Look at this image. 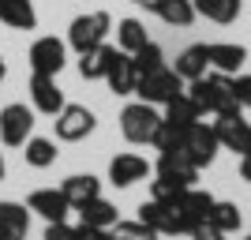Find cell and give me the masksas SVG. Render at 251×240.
<instances>
[{"label": "cell", "mask_w": 251, "mask_h": 240, "mask_svg": "<svg viewBox=\"0 0 251 240\" xmlns=\"http://www.w3.org/2000/svg\"><path fill=\"white\" fill-rule=\"evenodd\" d=\"M184 90H188V98L202 109V116H206V113L221 116V113H236V109H240V102H236V90H232V75H225V72L202 75V79L188 83Z\"/></svg>", "instance_id": "obj_1"}, {"label": "cell", "mask_w": 251, "mask_h": 240, "mask_svg": "<svg viewBox=\"0 0 251 240\" xmlns=\"http://www.w3.org/2000/svg\"><path fill=\"white\" fill-rule=\"evenodd\" d=\"M161 120L165 116L157 113V105H147V102H131L124 105V113H120V132H124L127 143L135 146H154L157 132H161Z\"/></svg>", "instance_id": "obj_2"}, {"label": "cell", "mask_w": 251, "mask_h": 240, "mask_svg": "<svg viewBox=\"0 0 251 240\" xmlns=\"http://www.w3.org/2000/svg\"><path fill=\"white\" fill-rule=\"evenodd\" d=\"M184 86H188V83H184L169 64H161V68H154V72L139 75L135 94H139V102H147V105H169L173 98L184 94Z\"/></svg>", "instance_id": "obj_3"}, {"label": "cell", "mask_w": 251, "mask_h": 240, "mask_svg": "<svg viewBox=\"0 0 251 240\" xmlns=\"http://www.w3.org/2000/svg\"><path fill=\"white\" fill-rule=\"evenodd\" d=\"M109 30H113V15H109V11L75 15L72 27H68V49H75V53L94 49V45H101L105 38H109Z\"/></svg>", "instance_id": "obj_4"}, {"label": "cell", "mask_w": 251, "mask_h": 240, "mask_svg": "<svg viewBox=\"0 0 251 240\" xmlns=\"http://www.w3.org/2000/svg\"><path fill=\"white\" fill-rule=\"evenodd\" d=\"M180 150H184V158H188L195 169H206L221 150L218 135H214V124L195 120L191 128H184V132H180Z\"/></svg>", "instance_id": "obj_5"}, {"label": "cell", "mask_w": 251, "mask_h": 240, "mask_svg": "<svg viewBox=\"0 0 251 240\" xmlns=\"http://www.w3.org/2000/svg\"><path fill=\"white\" fill-rule=\"evenodd\" d=\"M173 207H176V218H180V233H195L199 225L210 221L214 195L202 191V188H184L176 199H173Z\"/></svg>", "instance_id": "obj_6"}, {"label": "cell", "mask_w": 251, "mask_h": 240, "mask_svg": "<svg viewBox=\"0 0 251 240\" xmlns=\"http://www.w3.org/2000/svg\"><path fill=\"white\" fill-rule=\"evenodd\" d=\"M34 135V109L23 102H11L0 109V143L4 146H23Z\"/></svg>", "instance_id": "obj_7"}, {"label": "cell", "mask_w": 251, "mask_h": 240, "mask_svg": "<svg viewBox=\"0 0 251 240\" xmlns=\"http://www.w3.org/2000/svg\"><path fill=\"white\" fill-rule=\"evenodd\" d=\"M52 128H56V139H60V143H83L98 128V116L90 113L86 105H64L60 113H56V120H52Z\"/></svg>", "instance_id": "obj_8"}, {"label": "cell", "mask_w": 251, "mask_h": 240, "mask_svg": "<svg viewBox=\"0 0 251 240\" xmlns=\"http://www.w3.org/2000/svg\"><path fill=\"white\" fill-rule=\"evenodd\" d=\"M26 60H30V72H38V75H60L64 64H68V42L45 34V38H38L30 45Z\"/></svg>", "instance_id": "obj_9"}, {"label": "cell", "mask_w": 251, "mask_h": 240, "mask_svg": "<svg viewBox=\"0 0 251 240\" xmlns=\"http://www.w3.org/2000/svg\"><path fill=\"white\" fill-rule=\"evenodd\" d=\"M214 135H218V143L225 146V150H232V154H251V124L244 120V113L236 109V113H221L218 120H214Z\"/></svg>", "instance_id": "obj_10"}, {"label": "cell", "mask_w": 251, "mask_h": 240, "mask_svg": "<svg viewBox=\"0 0 251 240\" xmlns=\"http://www.w3.org/2000/svg\"><path fill=\"white\" fill-rule=\"evenodd\" d=\"M139 221L150 225L157 237H176L180 233V218H176V207L165 203V199H147L139 207Z\"/></svg>", "instance_id": "obj_11"}, {"label": "cell", "mask_w": 251, "mask_h": 240, "mask_svg": "<svg viewBox=\"0 0 251 240\" xmlns=\"http://www.w3.org/2000/svg\"><path fill=\"white\" fill-rule=\"evenodd\" d=\"M30 105L45 116H56L68 105L64 102V90L56 86V75H38V72L30 75Z\"/></svg>", "instance_id": "obj_12"}, {"label": "cell", "mask_w": 251, "mask_h": 240, "mask_svg": "<svg viewBox=\"0 0 251 240\" xmlns=\"http://www.w3.org/2000/svg\"><path fill=\"white\" fill-rule=\"evenodd\" d=\"M147 177H150V165H147V158H139V154H116L109 161V184L113 188H131V184H139Z\"/></svg>", "instance_id": "obj_13"}, {"label": "cell", "mask_w": 251, "mask_h": 240, "mask_svg": "<svg viewBox=\"0 0 251 240\" xmlns=\"http://www.w3.org/2000/svg\"><path fill=\"white\" fill-rule=\"evenodd\" d=\"M26 210L42 214L45 221H64L72 214V203L64 199L60 188H38V191H30V199H26Z\"/></svg>", "instance_id": "obj_14"}, {"label": "cell", "mask_w": 251, "mask_h": 240, "mask_svg": "<svg viewBox=\"0 0 251 240\" xmlns=\"http://www.w3.org/2000/svg\"><path fill=\"white\" fill-rule=\"evenodd\" d=\"M157 177H169L176 180V184H184V188H195V180H199V169L191 165L188 158H184V150H161V158H157Z\"/></svg>", "instance_id": "obj_15"}, {"label": "cell", "mask_w": 251, "mask_h": 240, "mask_svg": "<svg viewBox=\"0 0 251 240\" xmlns=\"http://www.w3.org/2000/svg\"><path fill=\"white\" fill-rule=\"evenodd\" d=\"M147 11H154L161 23H169V27H191V23L199 19L195 15V4L191 0H147L143 4Z\"/></svg>", "instance_id": "obj_16"}, {"label": "cell", "mask_w": 251, "mask_h": 240, "mask_svg": "<svg viewBox=\"0 0 251 240\" xmlns=\"http://www.w3.org/2000/svg\"><path fill=\"white\" fill-rule=\"evenodd\" d=\"M116 45H109V42H101V45H94V49H86V53H79V75L83 79H105L109 75V68H113V60H116Z\"/></svg>", "instance_id": "obj_17"}, {"label": "cell", "mask_w": 251, "mask_h": 240, "mask_svg": "<svg viewBox=\"0 0 251 240\" xmlns=\"http://www.w3.org/2000/svg\"><path fill=\"white\" fill-rule=\"evenodd\" d=\"M26 229H30V210L23 203L4 199L0 203V240H26Z\"/></svg>", "instance_id": "obj_18"}, {"label": "cell", "mask_w": 251, "mask_h": 240, "mask_svg": "<svg viewBox=\"0 0 251 240\" xmlns=\"http://www.w3.org/2000/svg\"><path fill=\"white\" fill-rule=\"evenodd\" d=\"M206 56H210V68H218L225 75H236L248 60V49L236 42H210L206 45Z\"/></svg>", "instance_id": "obj_19"}, {"label": "cell", "mask_w": 251, "mask_h": 240, "mask_svg": "<svg viewBox=\"0 0 251 240\" xmlns=\"http://www.w3.org/2000/svg\"><path fill=\"white\" fill-rule=\"evenodd\" d=\"M105 83H109V90H113L116 98L135 94V83H139L135 60H131L127 53H116V60H113V68H109V75H105Z\"/></svg>", "instance_id": "obj_20"}, {"label": "cell", "mask_w": 251, "mask_h": 240, "mask_svg": "<svg viewBox=\"0 0 251 240\" xmlns=\"http://www.w3.org/2000/svg\"><path fill=\"white\" fill-rule=\"evenodd\" d=\"M206 68H210V56H206V42H199V45H188V49L176 56V68L173 72L184 79V83H195V79H202L206 75Z\"/></svg>", "instance_id": "obj_21"}, {"label": "cell", "mask_w": 251, "mask_h": 240, "mask_svg": "<svg viewBox=\"0 0 251 240\" xmlns=\"http://www.w3.org/2000/svg\"><path fill=\"white\" fill-rule=\"evenodd\" d=\"M0 23H8L11 30H34L38 27L34 0H0Z\"/></svg>", "instance_id": "obj_22"}, {"label": "cell", "mask_w": 251, "mask_h": 240, "mask_svg": "<svg viewBox=\"0 0 251 240\" xmlns=\"http://www.w3.org/2000/svg\"><path fill=\"white\" fill-rule=\"evenodd\" d=\"M60 191H64V199L72 203V210H75V207H83L86 199H98V195H101V180L90 177V173H75V177H68L60 184Z\"/></svg>", "instance_id": "obj_23"}, {"label": "cell", "mask_w": 251, "mask_h": 240, "mask_svg": "<svg viewBox=\"0 0 251 240\" xmlns=\"http://www.w3.org/2000/svg\"><path fill=\"white\" fill-rule=\"evenodd\" d=\"M75 210H79V221H83V225H98V229H113L116 221H120L116 218V207L109 199H101V195L86 199L83 207H75Z\"/></svg>", "instance_id": "obj_24"}, {"label": "cell", "mask_w": 251, "mask_h": 240, "mask_svg": "<svg viewBox=\"0 0 251 240\" xmlns=\"http://www.w3.org/2000/svg\"><path fill=\"white\" fill-rule=\"evenodd\" d=\"M191 4H195V15H202L210 23H221V27L240 19V0H191Z\"/></svg>", "instance_id": "obj_25"}, {"label": "cell", "mask_w": 251, "mask_h": 240, "mask_svg": "<svg viewBox=\"0 0 251 240\" xmlns=\"http://www.w3.org/2000/svg\"><path fill=\"white\" fill-rule=\"evenodd\" d=\"M161 116H165V124H173V128H180V132H184V128H191L195 120H202V109L191 102L188 90H184L180 98H173V102L165 105V113H161Z\"/></svg>", "instance_id": "obj_26"}, {"label": "cell", "mask_w": 251, "mask_h": 240, "mask_svg": "<svg viewBox=\"0 0 251 240\" xmlns=\"http://www.w3.org/2000/svg\"><path fill=\"white\" fill-rule=\"evenodd\" d=\"M147 42H150L147 27H143L139 19H120V23H116V49H120V53L131 56V53H139Z\"/></svg>", "instance_id": "obj_27"}, {"label": "cell", "mask_w": 251, "mask_h": 240, "mask_svg": "<svg viewBox=\"0 0 251 240\" xmlns=\"http://www.w3.org/2000/svg\"><path fill=\"white\" fill-rule=\"evenodd\" d=\"M56 143L52 139H42V135H30L26 143H23V158H26V165H34V169H49L52 161H56Z\"/></svg>", "instance_id": "obj_28"}, {"label": "cell", "mask_w": 251, "mask_h": 240, "mask_svg": "<svg viewBox=\"0 0 251 240\" xmlns=\"http://www.w3.org/2000/svg\"><path fill=\"white\" fill-rule=\"evenodd\" d=\"M210 225H214V229H221L225 237H229V233H236V229L244 225V214H240V207H236V203H221V199H214Z\"/></svg>", "instance_id": "obj_29"}, {"label": "cell", "mask_w": 251, "mask_h": 240, "mask_svg": "<svg viewBox=\"0 0 251 240\" xmlns=\"http://www.w3.org/2000/svg\"><path fill=\"white\" fill-rule=\"evenodd\" d=\"M109 237L113 240H157V233L135 218V221H116L113 229H109Z\"/></svg>", "instance_id": "obj_30"}, {"label": "cell", "mask_w": 251, "mask_h": 240, "mask_svg": "<svg viewBox=\"0 0 251 240\" xmlns=\"http://www.w3.org/2000/svg\"><path fill=\"white\" fill-rule=\"evenodd\" d=\"M131 60H135V72L139 75H147V72H154V68L165 64V53H161V45H157V42H147L139 53H131Z\"/></svg>", "instance_id": "obj_31"}, {"label": "cell", "mask_w": 251, "mask_h": 240, "mask_svg": "<svg viewBox=\"0 0 251 240\" xmlns=\"http://www.w3.org/2000/svg\"><path fill=\"white\" fill-rule=\"evenodd\" d=\"M180 191H184V184H176V180H169V177L150 180V199H165V203H173Z\"/></svg>", "instance_id": "obj_32"}, {"label": "cell", "mask_w": 251, "mask_h": 240, "mask_svg": "<svg viewBox=\"0 0 251 240\" xmlns=\"http://www.w3.org/2000/svg\"><path fill=\"white\" fill-rule=\"evenodd\" d=\"M45 240H75V229L68 221H45Z\"/></svg>", "instance_id": "obj_33"}, {"label": "cell", "mask_w": 251, "mask_h": 240, "mask_svg": "<svg viewBox=\"0 0 251 240\" xmlns=\"http://www.w3.org/2000/svg\"><path fill=\"white\" fill-rule=\"evenodd\" d=\"M232 90H236L240 109H251V75H236V79H232Z\"/></svg>", "instance_id": "obj_34"}, {"label": "cell", "mask_w": 251, "mask_h": 240, "mask_svg": "<svg viewBox=\"0 0 251 240\" xmlns=\"http://www.w3.org/2000/svg\"><path fill=\"white\" fill-rule=\"evenodd\" d=\"M75 240H113L109 237V229H98V225H75Z\"/></svg>", "instance_id": "obj_35"}, {"label": "cell", "mask_w": 251, "mask_h": 240, "mask_svg": "<svg viewBox=\"0 0 251 240\" xmlns=\"http://www.w3.org/2000/svg\"><path fill=\"white\" fill-rule=\"evenodd\" d=\"M191 240H225V233H221V229H214V225L206 221V225H199V229L191 233Z\"/></svg>", "instance_id": "obj_36"}, {"label": "cell", "mask_w": 251, "mask_h": 240, "mask_svg": "<svg viewBox=\"0 0 251 240\" xmlns=\"http://www.w3.org/2000/svg\"><path fill=\"white\" fill-rule=\"evenodd\" d=\"M240 177L251 184V154H244V158H240Z\"/></svg>", "instance_id": "obj_37"}, {"label": "cell", "mask_w": 251, "mask_h": 240, "mask_svg": "<svg viewBox=\"0 0 251 240\" xmlns=\"http://www.w3.org/2000/svg\"><path fill=\"white\" fill-rule=\"evenodd\" d=\"M4 75H8V64H4V56H0V83H4Z\"/></svg>", "instance_id": "obj_38"}, {"label": "cell", "mask_w": 251, "mask_h": 240, "mask_svg": "<svg viewBox=\"0 0 251 240\" xmlns=\"http://www.w3.org/2000/svg\"><path fill=\"white\" fill-rule=\"evenodd\" d=\"M4 173H8V165H4V154H0V180H4Z\"/></svg>", "instance_id": "obj_39"}, {"label": "cell", "mask_w": 251, "mask_h": 240, "mask_svg": "<svg viewBox=\"0 0 251 240\" xmlns=\"http://www.w3.org/2000/svg\"><path fill=\"white\" fill-rule=\"evenodd\" d=\"M131 4H147V0H131Z\"/></svg>", "instance_id": "obj_40"}, {"label": "cell", "mask_w": 251, "mask_h": 240, "mask_svg": "<svg viewBox=\"0 0 251 240\" xmlns=\"http://www.w3.org/2000/svg\"><path fill=\"white\" fill-rule=\"evenodd\" d=\"M244 240H251V233H248V237H244Z\"/></svg>", "instance_id": "obj_41"}]
</instances>
